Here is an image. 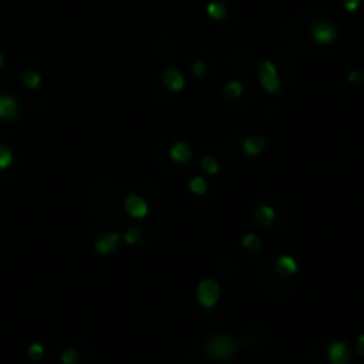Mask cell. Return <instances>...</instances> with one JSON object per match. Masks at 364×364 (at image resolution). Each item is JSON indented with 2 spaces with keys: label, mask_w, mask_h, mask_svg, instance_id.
Here are the masks:
<instances>
[{
  "label": "cell",
  "mask_w": 364,
  "mask_h": 364,
  "mask_svg": "<svg viewBox=\"0 0 364 364\" xmlns=\"http://www.w3.org/2000/svg\"><path fill=\"white\" fill-rule=\"evenodd\" d=\"M311 36L318 45H331V43H334L338 39V28L332 21L320 20L313 25Z\"/></svg>",
  "instance_id": "obj_1"
},
{
  "label": "cell",
  "mask_w": 364,
  "mask_h": 364,
  "mask_svg": "<svg viewBox=\"0 0 364 364\" xmlns=\"http://www.w3.org/2000/svg\"><path fill=\"white\" fill-rule=\"evenodd\" d=\"M236 347L233 340L227 336H213L208 341V352L217 359H227L235 354Z\"/></svg>",
  "instance_id": "obj_2"
},
{
  "label": "cell",
  "mask_w": 364,
  "mask_h": 364,
  "mask_svg": "<svg viewBox=\"0 0 364 364\" xmlns=\"http://www.w3.org/2000/svg\"><path fill=\"white\" fill-rule=\"evenodd\" d=\"M220 297V290H218V284L215 281H202L197 288V299L199 302L204 306V308H211L215 306Z\"/></svg>",
  "instance_id": "obj_3"
},
{
  "label": "cell",
  "mask_w": 364,
  "mask_h": 364,
  "mask_svg": "<svg viewBox=\"0 0 364 364\" xmlns=\"http://www.w3.org/2000/svg\"><path fill=\"white\" fill-rule=\"evenodd\" d=\"M259 77L263 82L265 89H268L270 93H277L279 91V78H277V71L275 66L270 61L261 62V69H259Z\"/></svg>",
  "instance_id": "obj_4"
},
{
  "label": "cell",
  "mask_w": 364,
  "mask_h": 364,
  "mask_svg": "<svg viewBox=\"0 0 364 364\" xmlns=\"http://www.w3.org/2000/svg\"><path fill=\"white\" fill-rule=\"evenodd\" d=\"M329 361L331 364H348L350 363V350L343 341H334L329 347Z\"/></svg>",
  "instance_id": "obj_5"
},
{
  "label": "cell",
  "mask_w": 364,
  "mask_h": 364,
  "mask_svg": "<svg viewBox=\"0 0 364 364\" xmlns=\"http://www.w3.org/2000/svg\"><path fill=\"white\" fill-rule=\"evenodd\" d=\"M125 206L128 210V213H132L134 217H144L148 213V204L144 202V199L139 195H128L125 201Z\"/></svg>",
  "instance_id": "obj_6"
},
{
  "label": "cell",
  "mask_w": 364,
  "mask_h": 364,
  "mask_svg": "<svg viewBox=\"0 0 364 364\" xmlns=\"http://www.w3.org/2000/svg\"><path fill=\"white\" fill-rule=\"evenodd\" d=\"M18 114V103L11 96H0V118L9 119Z\"/></svg>",
  "instance_id": "obj_7"
},
{
  "label": "cell",
  "mask_w": 364,
  "mask_h": 364,
  "mask_svg": "<svg viewBox=\"0 0 364 364\" xmlns=\"http://www.w3.org/2000/svg\"><path fill=\"white\" fill-rule=\"evenodd\" d=\"M171 157L180 164H185L190 160L192 157V150L190 146L186 144V142H178V144H174V148L171 150Z\"/></svg>",
  "instance_id": "obj_8"
},
{
  "label": "cell",
  "mask_w": 364,
  "mask_h": 364,
  "mask_svg": "<svg viewBox=\"0 0 364 364\" xmlns=\"http://www.w3.org/2000/svg\"><path fill=\"white\" fill-rule=\"evenodd\" d=\"M164 77H166V85L167 87H171L173 91H178L183 87V77L180 75L178 69H173V68L167 69Z\"/></svg>",
  "instance_id": "obj_9"
},
{
  "label": "cell",
  "mask_w": 364,
  "mask_h": 364,
  "mask_svg": "<svg viewBox=\"0 0 364 364\" xmlns=\"http://www.w3.org/2000/svg\"><path fill=\"white\" fill-rule=\"evenodd\" d=\"M265 139L263 137H249L245 141V151L249 155H258L259 151L263 150Z\"/></svg>",
  "instance_id": "obj_10"
},
{
  "label": "cell",
  "mask_w": 364,
  "mask_h": 364,
  "mask_svg": "<svg viewBox=\"0 0 364 364\" xmlns=\"http://www.w3.org/2000/svg\"><path fill=\"white\" fill-rule=\"evenodd\" d=\"M277 267H279V272H283V274H286V275L293 274V272L297 270L295 259H291L290 256H281V258L277 259Z\"/></svg>",
  "instance_id": "obj_11"
},
{
  "label": "cell",
  "mask_w": 364,
  "mask_h": 364,
  "mask_svg": "<svg viewBox=\"0 0 364 364\" xmlns=\"http://www.w3.org/2000/svg\"><path fill=\"white\" fill-rule=\"evenodd\" d=\"M348 82H352V84H361L364 82V71L359 68H354L352 71L348 73Z\"/></svg>",
  "instance_id": "obj_12"
},
{
  "label": "cell",
  "mask_w": 364,
  "mask_h": 364,
  "mask_svg": "<svg viewBox=\"0 0 364 364\" xmlns=\"http://www.w3.org/2000/svg\"><path fill=\"white\" fill-rule=\"evenodd\" d=\"M9 162H11V151L4 146H0V169H5Z\"/></svg>",
  "instance_id": "obj_13"
},
{
  "label": "cell",
  "mask_w": 364,
  "mask_h": 364,
  "mask_svg": "<svg viewBox=\"0 0 364 364\" xmlns=\"http://www.w3.org/2000/svg\"><path fill=\"white\" fill-rule=\"evenodd\" d=\"M226 93L229 94L231 98L240 96V93H242V85H240V82H229L226 87Z\"/></svg>",
  "instance_id": "obj_14"
},
{
  "label": "cell",
  "mask_w": 364,
  "mask_h": 364,
  "mask_svg": "<svg viewBox=\"0 0 364 364\" xmlns=\"http://www.w3.org/2000/svg\"><path fill=\"white\" fill-rule=\"evenodd\" d=\"M190 188H192V192H197V194H201V192L206 190V182H204L202 178H194L190 182Z\"/></svg>",
  "instance_id": "obj_15"
},
{
  "label": "cell",
  "mask_w": 364,
  "mask_h": 364,
  "mask_svg": "<svg viewBox=\"0 0 364 364\" xmlns=\"http://www.w3.org/2000/svg\"><path fill=\"white\" fill-rule=\"evenodd\" d=\"M201 166L204 167V169H206L208 173H215V171L218 169L217 162H215V160H213V158H211V157H204V158H202Z\"/></svg>",
  "instance_id": "obj_16"
},
{
  "label": "cell",
  "mask_w": 364,
  "mask_h": 364,
  "mask_svg": "<svg viewBox=\"0 0 364 364\" xmlns=\"http://www.w3.org/2000/svg\"><path fill=\"white\" fill-rule=\"evenodd\" d=\"M77 352L75 350H66L64 354H62V363L64 364H75L77 363Z\"/></svg>",
  "instance_id": "obj_17"
},
{
  "label": "cell",
  "mask_w": 364,
  "mask_h": 364,
  "mask_svg": "<svg viewBox=\"0 0 364 364\" xmlns=\"http://www.w3.org/2000/svg\"><path fill=\"white\" fill-rule=\"evenodd\" d=\"M41 356H43V347H41V345L36 343L28 348V357H30V359H39Z\"/></svg>",
  "instance_id": "obj_18"
},
{
  "label": "cell",
  "mask_w": 364,
  "mask_h": 364,
  "mask_svg": "<svg viewBox=\"0 0 364 364\" xmlns=\"http://www.w3.org/2000/svg\"><path fill=\"white\" fill-rule=\"evenodd\" d=\"M341 2H343V5L350 12L357 11V9H359V5H361V0H341Z\"/></svg>",
  "instance_id": "obj_19"
},
{
  "label": "cell",
  "mask_w": 364,
  "mask_h": 364,
  "mask_svg": "<svg viewBox=\"0 0 364 364\" xmlns=\"http://www.w3.org/2000/svg\"><path fill=\"white\" fill-rule=\"evenodd\" d=\"M245 245H247V247H254V249H258V247H259V240L256 238V236H247V238H245Z\"/></svg>",
  "instance_id": "obj_20"
},
{
  "label": "cell",
  "mask_w": 364,
  "mask_h": 364,
  "mask_svg": "<svg viewBox=\"0 0 364 364\" xmlns=\"http://www.w3.org/2000/svg\"><path fill=\"white\" fill-rule=\"evenodd\" d=\"M357 352L364 357V334H361V336L357 338Z\"/></svg>",
  "instance_id": "obj_21"
},
{
  "label": "cell",
  "mask_w": 364,
  "mask_h": 364,
  "mask_svg": "<svg viewBox=\"0 0 364 364\" xmlns=\"http://www.w3.org/2000/svg\"><path fill=\"white\" fill-rule=\"evenodd\" d=\"M0 64H2V57H0Z\"/></svg>",
  "instance_id": "obj_22"
}]
</instances>
